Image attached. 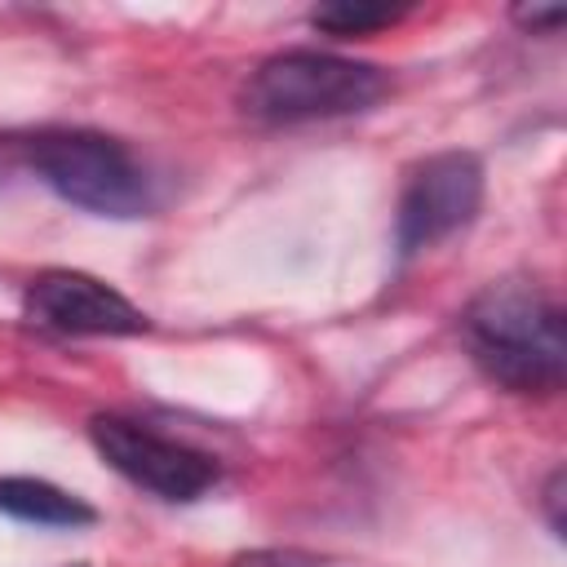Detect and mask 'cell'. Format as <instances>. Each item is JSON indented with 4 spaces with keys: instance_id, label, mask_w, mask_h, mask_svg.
I'll list each match as a JSON object with an SVG mask.
<instances>
[{
    "instance_id": "6da1fadb",
    "label": "cell",
    "mask_w": 567,
    "mask_h": 567,
    "mask_svg": "<svg viewBox=\"0 0 567 567\" xmlns=\"http://www.w3.org/2000/svg\"><path fill=\"white\" fill-rule=\"evenodd\" d=\"M478 372L509 394H558L567 377V328L558 297L536 279H496L461 315Z\"/></svg>"
},
{
    "instance_id": "7a4b0ae2",
    "label": "cell",
    "mask_w": 567,
    "mask_h": 567,
    "mask_svg": "<svg viewBox=\"0 0 567 567\" xmlns=\"http://www.w3.org/2000/svg\"><path fill=\"white\" fill-rule=\"evenodd\" d=\"M385 93L390 71L377 62L323 49H284L248 71L239 89V111L257 124H310L359 115Z\"/></svg>"
},
{
    "instance_id": "3957f363",
    "label": "cell",
    "mask_w": 567,
    "mask_h": 567,
    "mask_svg": "<svg viewBox=\"0 0 567 567\" xmlns=\"http://www.w3.org/2000/svg\"><path fill=\"white\" fill-rule=\"evenodd\" d=\"M31 173L66 204L93 217H146L155 208V186L142 159L111 133L97 128H44L27 142Z\"/></svg>"
},
{
    "instance_id": "277c9868",
    "label": "cell",
    "mask_w": 567,
    "mask_h": 567,
    "mask_svg": "<svg viewBox=\"0 0 567 567\" xmlns=\"http://www.w3.org/2000/svg\"><path fill=\"white\" fill-rule=\"evenodd\" d=\"M89 443L120 478L159 501H199L221 478V465L204 447H190L120 412H97L89 421Z\"/></svg>"
},
{
    "instance_id": "5b68a950",
    "label": "cell",
    "mask_w": 567,
    "mask_h": 567,
    "mask_svg": "<svg viewBox=\"0 0 567 567\" xmlns=\"http://www.w3.org/2000/svg\"><path fill=\"white\" fill-rule=\"evenodd\" d=\"M483 190H487V173L478 164V155L470 151H439L425 155L421 164H412L403 190H399V208H394V244L403 257L434 248L439 239L465 230L478 208H483Z\"/></svg>"
},
{
    "instance_id": "8992f818",
    "label": "cell",
    "mask_w": 567,
    "mask_h": 567,
    "mask_svg": "<svg viewBox=\"0 0 567 567\" xmlns=\"http://www.w3.org/2000/svg\"><path fill=\"white\" fill-rule=\"evenodd\" d=\"M22 315L62 337H142L151 328L142 306L84 270H40L22 292Z\"/></svg>"
},
{
    "instance_id": "52a82bcc",
    "label": "cell",
    "mask_w": 567,
    "mask_h": 567,
    "mask_svg": "<svg viewBox=\"0 0 567 567\" xmlns=\"http://www.w3.org/2000/svg\"><path fill=\"white\" fill-rule=\"evenodd\" d=\"M0 514L18 518V523H35V527H89L97 518V509L49 483V478H31V474H0Z\"/></svg>"
},
{
    "instance_id": "ba28073f",
    "label": "cell",
    "mask_w": 567,
    "mask_h": 567,
    "mask_svg": "<svg viewBox=\"0 0 567 567\" xmlns=\"http://www.w3.org/2000/svg\"><path fill=\"white\" fill-rule=\"evenodd\" d=\"M408 13V4H385V0H332V4H315L310 9V27L337 35V40H354V35H372L381 27H394Z\"/></svg>"
},
{
    "instance_id": "9c48e42d",
    "label": "cell",
    "mask_w": 567,
    "mask_h": 567,
    "mask_svg": "<svg viewBox=\"0 0 567 567\" xmlns=\"http://www.w3.org/2000/svg\"><path fill=\"white\" fill-rule=\"evenodd\" d=\"M226 567H315V558L301 549H244Z\"/></svg>"
},
{
    "instance_id": "30bf717a",
    "label": "cell",
    "mask_w": 567,
    "mask_h": 567,
    "mask_svg": "<svg viewBox=\"0 0 567 567\" xmlns=\"http://www.w3.org/2000/svg\"><path fill=\"white\" fill-rule=\"evenodd\" d=\"M563 18H567L563 4H518V9H514V22L527 27L532 35H554V31L563 27Z\"/></svg>"
},
{
    "instance_id": "8fae6325",
    "label": "cell",
    "mask_w": 567,
    "mask_h": 567,
    "mask_svg": "<svg viewBox=\"0 0 567 567\" xmlns=\"http://www.w3.org/2000/svg\"><path fill=\"white\" fill-rule=\"evenodd\" d=\"M563 470H554L549 478H545V492H540V509H545V523H549V532L554 536H563Z\"/></svg>"
},
{
    "instance_id": "7c38bea8",
    "label": "cell",
    "mask_w": 567,
    "mask_h": 567,
    "mask_svg": "<svg viewBox=\"0 0 567 567\" xmlns=\"http://www.w3.org/2000/svg\"><path fill=\"white\" fill-rule=\"evenodd\" d=\"M75 567H80V563H75Z\"/></svg>"
}]
</instances>
